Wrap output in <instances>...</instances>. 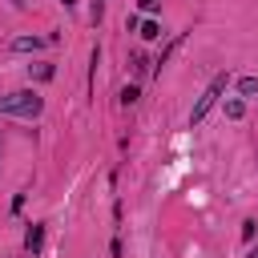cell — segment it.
Instances as JSON below:
<instances>
[{
  "instance_id": "cell-1",
  "label": "cell",
  "mask_w": 258,
  "mask_h": 258,
  "mask_svg": "<svg viewBox=\"0 0 258 258\" xmlns=\"http://www.w3.org/2000/svg\"><path fill=\"white\" fill-rule=\"evenodd\" d=\"M40 109H44V97H36L32 89L4 93V97H0V113H8V117H24V121H32V117H40Z\"/></svg>"
},
{
  "instance_id": "cell-2",
  "label": "cell",
  "mask_w": 258,
  "mask_h": 258,
  "mask_svg": "<svg viewBox=\"0 0 258 258\" xmlns=\"http://www.w3.org/2000/svg\"><path fill=\"white\" fill-rule=\"evenodd\" d=\"M226 85H230V77H226V73H218V77L206 85V93L198 97V105H194V113H189V121H194V125H198V121H202V117H206V113L218 105V97L226 93Z\"/></svg>"
},
{
  "instance_id": "cell-3",
  "label": "cell",
  "mask_w": 258,
  "mask_h": 258,
  "mask_svg": "<svg viewBox=\"0 0 258 258\" xmlns=\"http://www.w3.org/2000/svg\"><path fill=\"white\" fill-rule=\"evenodd\" d=\"M48 40L44 36H16L12 40V52H36V48H44Z\"/></svg>"
},
{
  "instance_id": "cell-4",
  "label": "cell",
  "mask_w": 258,
  "mask_h": 258,
  "mask_svg": "<svg viewBox=\"0 0 258 258\" xmlns=\"http://www.w3.org/2000/svg\"><path fill=\"white\" fill-rule=\"evenodd\" d=\"M40 242H44V226H40V222H32V226H28V234H24L28 254H36V250H40Z\"/></svg>"
},
{
  "instance_id": "cell-5",
  "label": "cell",
  "mask_w": 258,
  "mask_h": 258,
  "mask_svg": "<svg viewBox=\"0 0 258 258\" xmlns=\"http://www.w3.org/2000/svg\"><path fill=\"white\" fill-rule=\"evenodd\" d=\"M28 77H32V81H52V77H56V64H48V60L28 64Z\"/></svg>"
},
{
  "instance_id": "cell-6",
  "label": "cell",
  "mask_w": 258,
  "mask_h": 258,
  "mask_svg": "<svg viewBox=\"0 0 258 258\" xmlns=\"http://www.w3.org/2000/svg\"><path fill=\"white\" fill-rule=\"evenodd\" d=\"M226 117H230V121H242V117H246V101H242V97L226 101Z\"/></svg>"
},
{
  "instance_id": "cell-7",
  "label": "cell",
  "mask_w": 258,
  "mask_h": 258,
  "mask_svg": "<svg viewBox=\"0 0 258 258\" xmlns=\"http://www.w3.org/2000/svg\"><path fill=\"white\" fill-rule=\"evenodd\" d=\"M238 93H242V97H254V93H258V77H242V81H238Z\"/></svg>"
},
{
  "instance_id": "cell-8",
  "label": "cell",
  "mask_w": 258,
  "mask_h": 258,
  "mask_svg": "<svg viewBox=\"0 0 258 258\" xmlns=\"http://www.w3.org/2000/svg\"><path fill=\"white\" fill-rule=\"evenodd\" d=\"M141 36H145V40H157V36H161V24H157V20H145V24H141Z\"/></svg>"
},
{
  "instance_id": "cell-9",
  "label": "cell",
  "mask_w": 258,
  "mask_h": 258,
  "mask_svg": "<svg viewBox=\"0 0 258 258\" xmlns=\"http://www.w3.org/2000/svg\"><path fill=\"white\" fill-rule=\"evenodd\" d=\"M133 101H137V85H125L121 89V105H133Z\"/></svg>"
},
{
  "instance_id": "cell-10",
  "label": "cell",
  "mask_w": 258,
  "mask_h": 258,
  "mask_svg": "<svg viewBox=\"0 0 258 258\" xmlns=\"http://www.w3.org/2000/svg\"><path fill=\"white\" fill-rule=\"evenodd\" d=\"M254 226H258L254 218H246V222H242V242H254Z\"/></svg>"
},
{
  "instance_id": "cell-11",
  "label": "cell",
  "mask_w": 258,
  "mask_h": 258,
  "mask_svg": "<svg viewBox=\"0 0 258 258\" xmlns=\"http://www.w3.org/2000/svg\"><path fill=\"white\" fill-rule=\"evenodd\" d=\"M157 4H161V0H141V8H145V12H153Z\"/></svg>"
},
{
  "instance_id": "cell-12",
  "label": "cell",
  "mask_w": 258,
  "mask_h": 258,
  "mask_svg": "<svg viewBox=\"0 0 258 258\" xmlns=\"http://www.w3.org/2000/svg\"><path fill=\"white\" fill-rule=\"evenodd\" d=\"M246 258H258V250H250V254H246Z\"/></svg>"
},
{
  "instance_id": "cell-13",
  "label": "cell",
  "mask_w": 258,
  "mask_h": 258,
  "mask_svg": "<svg viewBox=\"0 0 258 258\" xmlns=\"http://www.w3.org/2000/svg\"><path fill=\"white\" fill-rule=\"evenodd\" d=\"M60 4H64V8H69V4H77V0H60Z\"/></svg>"
},
{
  "instance_id": "cell-14",
  "label": "cell",
  "mask_w": 258,
  "mask_h": 258,
  "mask_svg": "<svg viewBox=\"0 0 258 258\" xmlns=\"http://www.w3.org/2000/svg\"><path fill=\"white\" fill-rule=\"evenodd\" d=\"M12 4H16V8H24V0H12Z\"/></svg>"
}]
</instances>
